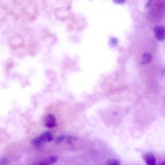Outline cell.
<instances>
[{
	"label": "cell",
	"mask_w": 165,
	"mask_h": 165,
	"mask_svg": "<svg viewBox=\"0 0 165 165\" xmlns=\"http://www.w3.org/2000/svg\"><path fill=\"white\" fill-rule=\"evenodd\" d=\"M8 163V160L6 158H2L1 161L2 165H6Z\"/></svg>",
	"instance_id": "12"
},
{
	"label": "cell",
	"mask_w": 165,
	"mask_h": 165,
	"mask_svg": "<svg viewBox=\"0 0 165 165\" xmlns=\"http://www.w3.org/2000/svg\"><path fill=\"white\" fill-rule=\"evenodd\" d=\"M36 165H52V164L51 163L49 159H45L39 162Z\"/></svg>",
	"instance_id": "11"
},
{
	"label": "cell",
	"mask_w": 165,
	"mask_h": 165,
	"mask_svg": "<svg viewBox=\"0 0 165 165\" xmlns=\"http://www.w3.org/2000/svg\"><path fill=\"white\" fill-rule=\"evenodd\" d=\"M152 60V56L150 53L148 52H144L142 55L141 58V65H146L150 63Z\"/></svg>",
	"instance_id": "6"
},
{
	"label": "cell",
	"mask_w": 165,
	"mask_h": 165,
	"mask_svg": "<svg viewBox=\"0 0 165 165\" xmlns=\"http://www.w3.org/2000/svg\"><path fill=\"white\" fill-rule=\"evenodd\" d=\"M153 1H154V0H148V3L147 4H146V7H148V6H149L150 4L152 3V2H153Z\"/></svg>",
	"instance_id": "14"
},
{
	"label": "cell",
	"mask_w": 165,
	"mask_h": 165,
	"mask_svg": "<svg viewBox=\"0 0 165 165\" xmlns=\"http://www.w3.org/2000/svg\"><path fill=\"white\" fill-rule=\"evenodd\" d=\"M126 0H114V2L116 3H124Z\"/></svg>",
	"instance_id": "13"
},
{
	"label": "cell",
	"mask_w": 165,
	"mask_h": 165,
	"mask_svg": "<svg viewBox=\"0 0 165 165\" xmlns=\"http://www.w3.org/2000/svg\"><path fill=\"white\" fill-rule=\"evenodd\" d=\"M154 33L156 38L159 41L165 39V26L162 25H155L154 27Z\"/></svg>",
	"instance_id": "2"
},
{
	"label": "cell",
	"mask_w": 165,
	"mask_h": 165,
	"mask_svg": "<svg viewBox=\"0 0 165 165\" xmlns=\"http://www.w3.org/2000/svg\"><path fill=\"white\" fill-rule=\"evenodd\" d=\"M165 16V0H155L152 3L148 14V19L152 22L161 21Z\"/></svg>",
	"instance_id": "1"
},
{
	"label": "cell",
	"mask_w": 165,
	"mask_h": 165,
	"mask_svg": "<svg viewBox=\"0 0 165 165\" xmlns=\"http://www.w3.org/2000/svg\"><path fill=\"white\" fill-rule=\"evenodd\" d=\"M108 165H121L120 162L116 159H110L107 161Z\"/></svg>",
	"instance_id": "10"
},
{
	"label": "cell",
	"mask_w": 165,
	"mask_h": 165,
	"mask_svg": "<svg viewBox=\"0 0 165 165\" xmlns=\"http://www.w3.org/2000/svg\"><path fill=\"white\" fill-rule=\"evenodd\" d=\"M45 143H46L45 140L41 135L37 137L34 138L31 141V144L35 148H40L41 146H43Z\"/></svg>",
	"instance_id": "4"
},
{
	"label": "cell",
	"mask_w": 165,
	"mask_h": 165,
	"mask_svg": "<svg viewBox=\"0 0 165 165\" xmlns=\"http://www.w3.org/2000/svg\"><path fill=\"white\" fill-rule=\"evenodd\" d=\"M144 160L147 165H156V160L152 153H148L143 157Z\"/></svg>",
	"instance_id": "5"
},
{
	"label": "cell",
	"mask_w": 165,
	"mask_h": 165,
	"mask_svg": "<svg viewBox=\"0 0 165 165\" xmlns=\"http://www.w3.org/2000/svg\"><path fill=\"white\" fill-rule=\"evenodd\" d=\"M48 159H49L51 163L52 164V165L54 164L55 163H56L58 160V157L57 156H51L49 158H48Z\"/></svg>",
	"instance_id": "9"
},
{
	"label": "cell",
	"mask_w": 165,
	"mask_h": 165,
	"mask_svg": "<svg viewBox=\"0 0 165 165\" xmlns=\"http://www.w3.org/2000/svg\"><path fill=\"white\" fill-rule=\"evenodd\" d=\"M45 125L48 128H53L57 126V121L54 115L48 114L46 116L45 119Z\"/></svg>",
	"instance_id": "3"
},
{
	"label": "cell",
	"mask_w": 165,
	"mask_h": 165,
	"mask_svg": "<svg viewBox=\"0 0 165 165\" xmlns=\"http://www.w3.org/2000/svg\"><path fill=\"white\" fill-rule=\"evenodd\" d=\"M41 136L43 137V139L45 140L46 142H51L54 139V135L53 133L51 132H45L41 134Z\"/></svg>",
	"instance_id": "7"
},
{
	"label": "cell",
	"mask_w": 165,
	"mask_h": 165,
	"mask_svg": "<svg viewBox=\"0 0 165 165\" xmlns=\"http://www.w3.org/2000/svg\"><path fill=\"white\" fill-rule=\"evenodd\" d=\"M159 165H165V161H163V162H161L159 164Z\"/></svg>",
	"instance_id": "15"
},
{
	"label": "cell",
	"mask_w": 165,
	"mask_h": 165,
	"mask_svg": "<svg viewBox=\"0 0 165 165\" xmlns=\"http://www.w3.org/2000/svg\"><path fill=\"white\" fill-rule=\"evenodd\" d=\"M66 136H58L57 138H56V143H63V142H65V140H66Z\"/></svg>",
	"instance_id": "8"
}]
</instances>
